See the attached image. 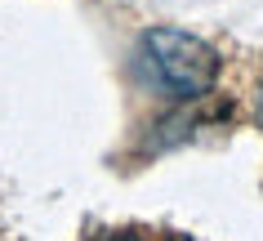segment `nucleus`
<instances>
[{
  "mask_svg": "<svg viewBox=\"0 0 263 241\" xmlns=\"http://www.w3.org/2000/svg\"><path fill=\"white\" fill-rule=\"evenodd\" d=\"M143 63L147 76L174 99H201L219 76V54L205 41L174 27H152L143 36Z\"/></svg>",
  "mask_w": 263,
  "mask_h": 241,
  "instance_id": "nucleus-1",
  "label": "nucleus"
},
{
  "mask_svg": "<svg viewBox=\"0 0 263 241\" xmlns=\"http://www.w3.org/2000/svg\"><path fill=\"white\" fill-rule=\"evenodd\" d=\"M254 116H259V125H263V89H259V107H254Z\"/></svg>",
  "mask_w": 263,
  "mask_h": 241,
  "instance_id": "nucleus-2",
  "label": "nucleus"
},
{
  "mask_svg": "<svg viewBox=\"0 0 263 241\" xmlns=\"http://www.w3.org/2000/svg\"><path fill=\"white\" fill-rule=\"evenodd\" d=\"M111 241H143V237H111Z\"/></svg>",
  "mask_w": 263,
  "mask_h": 241,
  "instance_id": "nucleus-3",
  "label": "nucleus"
}]
</instances>
